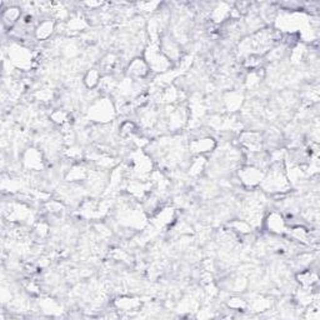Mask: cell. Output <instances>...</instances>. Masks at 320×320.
<instances>
[{"mask_svg":"<svg viewBox=\"0 0 320 320\" xmlns=\"http://www.w3.org/2000/svg\"><path fill=\"white\" fill-rule=\"evenodd\" d=\"M239 178L248 186H255V185L260 184L263 182L264 174H263L260 168L247 167L239 171Z\"/></svg>","mask_w":320,"mask_h":320,"instance_id":"6da1fadb","label":"cell"},{"mask_svg":"<svg viewBox=\"0 0 320 320\" xmlns=\"http://www.w3.org/2000/svg\"><path fill=\"white\" fill-rule=\"evenodd\" d=\"M89 114L97 121H108L106 119L112 118L113 115L112 104L106 99H99L94 105L91 106Z\"/></svg>","mask_w":320,"mask_h":320,"instance_id":"7a4b0ae2","label":"cell"},{"mask_svg":"<svg viewBox=\"0 0 320 320\" xmlns=\"http://www.w3.org/2000/svg\"><path fill=\"white\" fill-rule=\"evenodd\" d=\"M240 139L241 143H243L245 147L249 148L250 152H254V153L260 152V150H259L262 148V136H260V134L254 132H247L241 134Z\"/></svg>","mask_w":320,"mask_h":320,"instance_id":"3957f363","label":"cell"},{"mask_svg":"<svg viewBox=\"0 0 320 320\" xmlns=\"http://www.w3.org/2000/svg\"><path fill=\"white\" fill-rule=\"evenodd\" d=\"M148 69H149V65H148V63L145 62L144 59L136 58L129 64L128 73H129V75H132V77L143 78L148 74Z\"/></svg>","mask_w":320,"mask_h":320,"instance_id":"277c9868","label":"cell"},{"mask_svg":"<svg viewBox=\"0 0 320 320\" xmlns=\"http://www.w3.org/2000/svg\"><path fill=\"white\" fill-rule=\"evenodd\" d=\"M215 148V141L210 138H203V139H197L190 144L191 152L194 153H205Z\"/></svg>","mask_w":320,"mask_h":320,"instance_id":"5b68a950","label":"cell"},{"mask_svg":"<svg viewBox=\"0 0 320 320\" xmlns=\"http://www.w3.org/2000/svg\"><path fill=\"white\" fill-rule=\"evenodd\" d=\"M24 164L30 169H38L41 167V154L36 149H28L24 155Z\"/></svg>","mask_w":320,"mask_h":320,"instance_id":"8992f818","label":"cell"},{"mask_svg":"<svg viewBox=\"0 0 320 320\" xmlns=\"http://www.w3.org/2000/svg\"><path fill=\"white\" fill-rule=\"evenodd\" d=\"M54 30V23L51 20H44L41 21L39 24V27L36 28L35 30V35L36 38L40 39V40H44V39H48L50 35H51V33Z\"/></svg>","mask_w":320,"mask_h":320,"instance_id":"52a82bcc","label":"cell"},{"mask_svg":"<svg viewBox=\"0 0 320 320\" xmlns=\"http://www.w3.org/2000/svg\"><path fill=\"white\" fill-rule=\"evenodd\" d=\"M20 18V9L19 8H8L3 12V24L8 25V27H13L17 21Z\"/></svg>","mask_w":320,"mask_h":320,"instance_id":"ba28073f","label":"cell"},{"mask_svg":"<svg viewBox=\"0 0 320 320\" xmlns=\"http://www.w3.org/2000/svg\"><path fill=\"white\" fill-rule=\"evenodd\" d=\"M268 225H269V230L273 233H283L285 229V224L284 220H283V218L280 217L279 214H276V213H273V214L269 217V219H268Z\"/></svg>","mask_w":320,"mask_h":320,"instance_id":"9c48e42d","label":"cell"},{"mask_svg":"<svg viewBox=\"0 0 320 320\" xmlns=\"http://www.w3.org/2000/svg\"><path fill=\"white\" fill-rule=\"evenodd\" d=\"M84 83L88 88H95L100 84V73L97 69H91L86 73L85 78H84Z\"/></svg>","mask_w":320,"mask_h":320,"instance_id":"30bf717a","label":"cell"}]
</instances>
